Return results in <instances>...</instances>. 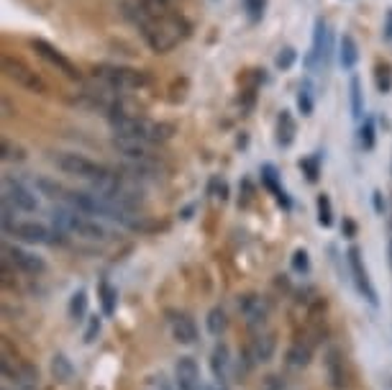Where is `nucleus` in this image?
I'll return each instance as SVG.
<instances>
[{"label": "nucleus", "instance_id": "1a4fd4ad", "mask_svg": "<svg viewBox=\"0 0 392 390\" xmlns=\"http://www.w3.org/2000/svg\"><path fill=\"white\" fill-rule=\"evenodd\" d=\"M238 311H241V316H244V321L251 329H262L264 324H267V319H270V306H267V301L257 293L241 295Z\"/></svg>", "mask_w": 392, "mask_h": 390}, {"label": "nucleus", "instance_id": "c756f323", "mask_svg": "<svg viewBox=\"0 0 392 390\" xmlns=\"http://www.w3.org/2000/svg\"><path fill=\"white\" fill-rule=\"evenodd\" d=\"M377 88H379V93H382V96H387V93H390L392 90V72H390V67H382V64H379L377 67Z\"/></svg>", "mask_w": 392, "mask_h": 390}, {"label": "nucleus", "instance_id": "cd10ccee", "mask_svg": "<svg viewBox=\"0 0 392 390\" xmlns=\"http://www.w3.org/2000/svg\"><path fill=\"white\" fill-rule=\"evenodd\" d=\"M116 288L113 285H108V282H100V301H103V311L105 314H113L116 311Z\"/></svg>", "mask_w": 392, "mask_h": 390}, {"label": "nucleus", "instance_id": "72a5a7b5", "mask_svg": "<svg viewBox=\"0 0 392 390\" xmlns=\"http://www.w3.org/2000/svg\"><path fill=\"white\" fill-rule=\"evenodd\" d=\"M300 170H305V173H308L310 183H315V180H318V160H315V157H310V160H302L300 162Z\"/></svg>", "mask_w": 392, "mask_h": 390}, {"label": "nucleus", "instance_id": "f03ea898", "mask_svg": "<svg viewBox=\"0 0 392 390\" xmlns=\"http://www.w3.org/2000/svg\"><path fill=\"white\" fill-rule=\"evenodd\" d=\"M52 221L57 229L67 231V234H75V237L90 239V242H108L110 239V231L100 221L90 218L88 213L75 211V208H57L52 213Z\"/></svg>", "mask_w": 392, "mask_h": 390}, {"label": "nucleus", "instance_id": "6e6552de", "mask_svg": "<svg viewBox=\"0 0 392 390\" xmlns=\"http://www.w3.org/2000/svg\"><path fill=\"white\" fill-rule=\"evenodd\" d=\"M31 49L39 54L41 59H44L46 64H52L54 70L62 72L65 77H70V80H80V70H78V64L72 62L67 54H62V51L57 49L54 44H49V41H44V39H33L31 41Z\"/></svg>", "mask_w": 392, "mask_h": 390}, {"label": "nucleus", "instance_id": "20e7f679", "mask_svg": "<svg viewBox=\"0 0 392 390\" xmlns=\"http://www.w3.org/2000/svg\"><path fill=\"white\" fill-rule=\"evenodd\" d=\"M95 77L103 85L121 90V93H126V90H142L152 83L144 70L123 67V64H100V67H95Z\"/></svg>", "mask_w": 392, "mask_h": 390}, {"label": "nucleus", "instance_id": "7c9ffc66", "mask_svg": "<svg viewBox=\"0 0 392 390\" xmlns=\"http://www.w3.org/2000/svg\"><path fill=\"white\" fill-rule=\"evenodd\" d=\"M297 59V51L292 49V46H285V49H280V54H277V67L280 70H290L292 64H295Z\"/></svg>", "mask_w": 392, "mask_h": 390}, {"label": "nucleus", "instance_id": "39448f33", "mask_svg": "<svg viewBox=\"0 0 392 390\" xmlns=\"http://www.w3.org/2000/svg\"><path fill=\"white\" fill-rule=\"evenodd\" d=\"M3 229L26 244H59L65 237L62 229H49V226L36 224V221H11Z\"/></svg>", "mask_w": 392, "mask_h": 390}, {"label": "nucleus", "instance_id": "0eeeda50", "mask_svg": "<svg viewBox=\"0 0 392 390\" xmlns=\"http://www.w3.org/2000/svg\"><path fill=\"white\" fill-rule=\"evenodd\" d=\"M3 203L23 213H33L39 208V198L33 195L31 188H26L16 178H3Z\"/></svg>", "mask_w": 392, "mask_h": 390}, {"label": "nucleus", "instance_id": "9b49d317", "mask_svg": "<svg viewBox=\"0 0 392 390\" xmlns=\"http://www.w3.org/2000/svg\"><path fill=\"white\" fill-rule=\"evenodd\" d=\"M174 385L177 390H206L200 380V367L193 357H180L174 365Z\"/></svg>", "mask_w": 392, "mask_h": 390}, {"label": "nucleus", "instance_id": "2f4dec72", "mask_svg": "<svg viewBox=\"0 0 392 390\" xmlns=\"http://www.w3.org/2000/svg\"><path fill=\"white\" fill-rule=\"evenodd\" d=\"M292 267H295L297 272H308V270H310L308 252H305V250H297L295 255H292Z\"/></svg>", "mask_w": 392, "mask_h": 390}, {"label": "nucleus", "instance_id": "423d86ee", "mask_svg": "<svg viewBox=\"0 0 392 390\" xmlns=\"http://www.w3.org/2000/svg\"><path fill=\"white\" fill-rule=\"evenodd\" d=\"M3 72H6L8 80H14L18 88L28 90V93H36V96L49 93V88H46V83L41 80V75H36V72H33L26 62H21V59L3 57Z\"/></svg>", "mask_w": 392, "mask_h": 390}, {"label": "nucleus", "instance_id": "c85d7f7f", "mask_svg": "<svg viewBox=\"0 0 392 390\" xmlns=\"http://www.w3.org/2000/svg\"><path fill=\"white\" fill-rule=\"evenodd\" d=\"M85 308H88V293H85V290H78L70 301V316L72 319H83Z\"/></svg>", "mask_w": 392, "mask_h": 390}, {"label": "nucleus", "instance_id": "7ed1b4c3", "mask_svg": "<svg viewBox=\"0 0 392 390\" xmlns=\"http://www.w3.org/2000/svg\"><path fill=\"white\" fill-rule=\"evenodd\" d=\"M54 162H57V167L65 175L88 180L90 185H97V183H103V180H108L110 175H113V170H108V167H103V165H97V162L88 160L85 154H78V152H57Z\"/></svg>", "mask_w": 392, "mask_h": 390}, {"label": "nucleus", "instance_id": "5701e85b", "mask_svg": "<svg viewBox=\"0 0 392 390\" xmlns=\"http://www.w3.org/2000/svg\"><path fill=\"white\" fill-rule=\"evenodd\" d=\"M72 365L70 359L65 357V354H54L52 357V375L59 380V383H67V380H72Z\"/></svg>", "mask_w": 392, "mask_h": 390}, {"label": "nucleus", "instance_id": "e433bc0d", "mask_svg": "<svg viewBox=\"0 0 392 390\" xmlns=\"http://www.w3.org/2000/svg\"><path fill=\"white\" fill-rule=\"evenodd\" d=\"M23 154H21V149H14V144L11 141L3 139V160H21Z\"/></svg>", "mask_w": 392, "mask_h": 390}, {"label": "nucleus", "instance_id": "9d476101", "mask_svg": "<svg viewBox=\"0 0 392 390\" xmlns=\"http://www.w3.org/2000/svg\"><path fill=\"white\" fill-rule=\"evenodd\" d=\"M349 270H351V277H354V282H356L359 293L364 295V298L372 303V306H377V290H374L372 280H369V272H366V267H364L361 252L356 250V247H351V250H349Z\"/></svg>", "mask_w": 392, "mask_h": 390}, {"label": "nucleus", "instance_id": "c9c22d12", "mask_svg": "<svg viewBox=\"0 0 392 390\" xmlns=\"http://www.w3.org/2000/svg\"><path fill=\"white\" fill-rule=\"evenodd\" d=\"M259 390H285V378H280V375H270V378L262 383V388Z\"/></svg>", "mask_w": 392, "mask_h": 390}, {"label": "nucleus", "instance_id": "412c9836", "mask_svg": "<svg viewBox=\"0 0 392 390\" xmlns=\"http://www.w3.org/2000/svg\"><path fill=\"white\" fill-rule=\"evenodd\" d=\"M295 134H297L295 118H292L290 111H282L280 118H277V141H280V147H290L295 141Z\"/></svg>", "mask_w": 392, "mask_h": 390}, {"label": "nucleus", "instance_id": "bb28decb", "mask_svg": "<svg viewBox=\"0 0 392 390\" xmlns=\"http://www.w3.org/2000/svg\"><path fill=\"white\" fill-rule=\"evenodd\" d=\"M374 139H377V134H374V118H364V123H361L359 128V144L361 149H374Z\"/></svg>", "mask_w": 392, "mask_h": 390}, {"label": "nucleus", "instance_id": "4468645a", "mask_svg": "<svg viewBox=\"0 0 392 390\" xmlns=\"http://www.w3.org/2000/svg\"><path fill=\"white\" fill-rule=\"evenodd\" d=\"M275 334H259V337H254L251 339V344L246 347L244 352V359L246 365H259V362H267V359H272V354H275Z\"/></svg>", "mask_w": 392, "mask_h": 390}, {"label": "nucleus", "instance_id": "4c0bfd02", "mask_svg": "<svg viewBox=\"0 0 392 390\" xmlns=\"http://www.w3.org/2000/svg\"><path fill=\"white\" fill-rule=\"evenodd\" d=\"M385 39H390L392 41V11L387 13V26H385Z\"/></svg>", "mask_w": 392, "mask_h": 390}, {"label": "nucleus", "instance_id": "6ab92c4d", "mask_svg": "<svg viewBox=\"0 0 392 390\" xmlns=\"http://www.w3.org/2000/svg\"><path fill=\"white\" fill-rule=\"evenodd\" d=\"M313 359V344L308 339H297L287 349V365L290 367H308Z\"/></svg>", "mask_w": 392, "mask_h": 390}, {"label": "nucleus", "instance_id": "4be33fe9", "mask_svg": "<svg viewBox=\"0 0 392 390\" xmlns=\"http://www.w3.org/2000/svg\"><path fill=\"white\" fill-rule=\"evenodd\" d=\"M206 324H208V332H211L213 337H221V334L228 329V316H226L223 308H211Z\"/></svg>", "mask_w": 392, "mask_h": 390}, {"label": "nucleus", "instance_id": "58836bf2", "mask_svg": "<svg viewBox=\"0 0 392 390\" xmlns=\"http://www.w3.org/2000/svg\"><path fill=\"white\" fill-rule=\"evenodd\" d=\"M374 208H377L379 213L385 211V205H382V198H379V193H374Z\"/></svg>", "mask_w": 392, "mask_h": 390}, {"label": "nucleus", "instance_id": "ea45409f", "mask_svg": "<svg viewBox=\"0 0 392 390\" xmlns=\"http://www.w3.org/2000/svg\"><path fill=\"white\" fill-rule=\"evenodd\" d=\"M390 262H392V244H390Z\"/></svg>", "mask_w": 392, "mask_h": 390}, {"label": "nucleus", "instance_id": "f8f14e48", "mask_svg": "<svg viewBox=\"0 0 392 390\" xmlns=\"http://www.w3.org/2000/svg\"><path fill=\"white\" fill-rule=\"evenodd\" d=\"M113 147L118 154H123L126 160L136 162V165H149L154 160V144H147V141H136V139H113Z\"/></svg>", "mask_w": 392, "mask_h": 390}, {"label": "nucleus", "instance_id": "a19ab883", "mask_svg": "<svg viewBox=\"0 0 392 390\" xmlns=\"http://www.w3.org/2000/svg\"><path fill=\"white\" fill-rule=\"evenodd\" d=\"M161 390H169V388H167V385H164V383H161Z\"/></svg>", "mask_w": 392, "mask_h": 390}, {"label": "nucleus", "instance_id": "473e14b6", "mask_svg": "<svg viewBox=\"0 0 392 390\" xmlns=\"http://www.w3.org/2000/svg\"><path fill=\"white\" fill-rule=\"evenodd\" d=\"M244 6L251 21H259L264 16V0H244Z\"/></svg>", "mask_w": 392, "mask_h": 390}, {"label": "nucleus", "instance_id": "2eb2a0df", "mask_svg": "<svg viewBox=\"0 0 392 390\" xmlns=\"http://www.w3.org/2000/svg\"><path fill=\"white\" fill-rule=\"evenodd\" d=\"M326 372H328V383H331V388L334 390H346L349 388L346 362H344V354H341L339 349H328Z\"/></svg>", "mask_w": 392, "mask_h": 390}, {"label": "nucleus", "instance_id": "b1692460", "mask_svg": "<svg viewBox=\"0 0 392 390\" xmlns=\"http://www.w3.org/2000/svg\"><path fill=\"white\" fill-rule=\"evenodd\" d=\"M349 93H351V113H354V118H361V113H364V101H361L359 77H351V83H349Z\"/></svg>", "mask_w": 392, "mask_h": 390}, {"label": "nucleus", "instance_id": "f257e3e1", "mask_svg": "<svg viewBox=\"0 0 392 390\" xmlns=\"http://www.w3.org/2000/svg\"><path fill=\"white\" fill-rule=\"evenodd\" d=\"M108 123H110V128H113V136H116V139H136V141H147V144L167 141L174 131L169 123L149 121V118H144V116L126 113V111L110 113Z\"/></svg>", "mask_w": 392, "mask_h": 390}, {"label": "nucleus", "instance_id": "ddd939ff", "mask_svg": "<svg viewBox=\"0 0 392 390\" xmlns=\"http://www.w3.org/2000/svg\"><path fill=\"white\" fill-rule=\"evenodd\" d=\"M8 260L14 262L16 270H21V272H26V275H41L46 270V262L41 260L39 255H33V252L28 250H21V247H8L6 250Z\"/></svg>", "mask_w": 392, "mask_h": 390}, {"label": "nucleus", "instance_id": "393cba45", "mask_svg": "<svg viewBox=\"0 0 392 390\" xmlns=\"http://www.w3.org/2000/svg\"><path fill=\"white\" fill-rule=\"evenodd\" d=\"M318 224L321 226L334 224V205H331V198H328L326 193L318 195Z\"/></svg>", "mask_w": 392, "mask_h": 390}, {"label": "nucleus", "instance_id": "f704fd0d", "mask_svg": "<svg viewBox=\"0 0 392 390\" xmlns=\"http://www.w3.org/2000/svg\"><path fill=\"white\" fill-rule=\"evenodd\" d=\"M97 332H100V319H97V316H92V319L88 321V329H85V342L90 344V342L95 339Z\"/></svg>", "mask_w": 392, "mask_h": 390}, {"label": "nucleus", "instance_id": "a211bd4d", "mask_svg": "<svg viewBox=\"0 0 392 390\" xmlns=\"http://www.w3.org/2000/svg\"><path fill=\"white\" fill-rule=\"evenodd\" d=\"M339 62L344 70H354L356 62H359V46H356V39L351 34H344L339 44Z\"/></svg>", "mask_w": 392, "mask_h": 390}, {"label": "nucleus", "instance_id": "f3484780", "mask_svg": "<svg viewBox=\"0 0 392 390\" xmlns=\"http://www.w3.org/2000/svg\"><path fill=\"white\" fill-rule=\"evenodd\" d=\"M231 352H228V347L226 344H216L211 354V370H213V378L216 383H228V375H231Z\"/></svg>", "mask_w": 392, "mask_h": 390}, {"label": "nucleus", "instance_id": "dca6fc26", "mask_svg": "<svg viewBox=\"0 0 392 390\" xmlns=\"http://www.w3.org/2000/svg\"><path fill=\"white\" fill-rule=\"evenodd\" d=\"M169 327H172V337L180 344H195L198 339V327H195V321L185 314H172L169 319Z\"/></svg>", "mask_w": 392, "mask_h": 390}, {"label": "nucleus", "instance_id": "aec40b11", "mask_svg": "<svg viewBox=\"0 0 392 390\" xmlns=\"http://www.w3.org/2000/svg\"><path fill=\"white\" fill-rule=\"evenodd\" d=\"M262 180H264V185H267V190L275 195V200L280 205H285V208H290V198H287V193H285V188L280 185V178H277V170L272 165H264L262 167Z\"/></svg>", "mask_w": 392, "mask_h": 390}, {"label": "nucleus", "instance_id": "a878e982", "mask_svg": "<svg viewBox=\"0 0 392 390\" xmlns=\"http://www.w3.org/2000/svg\"><path fill=\"white\" fill-rule=\"evenodd\" d=\"M297 108H300L302 116H313V108H315V101H313V90L310 85L305 83L297 93Z\"/></svg>", "mask_w": 392, "mask_h": 390}]
</instances>
